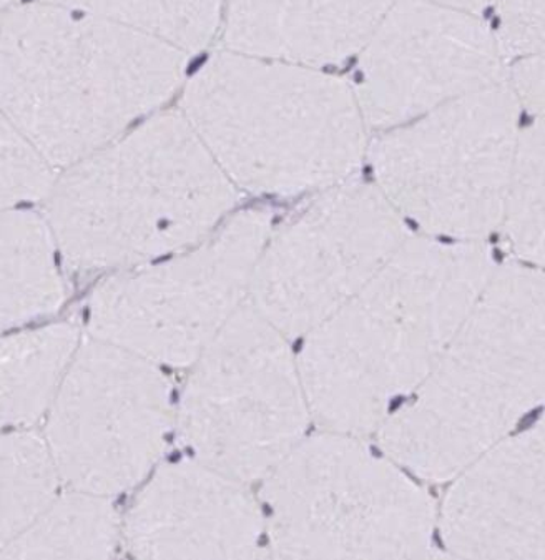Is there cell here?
<instances>
[{"mask_svg":"<svg viewBox=\"0 0 545 560\" xmlns=\"http://www.w3.org/2000/svg\"><path fill=\"white\" fill-rule=\"evenodd\" d=\"M479 242L407 236L341 308L308 332L298 370L310 412L335 433L380 431L434 366L489 281Z\"/></svg>","mask_w":545,"mask_h":560,"instance_id":"obj_1","label":"cell"},{"mask_svg":"<svg viewBox=\"0 0 545 560\" xmlns=\"http://www.w3.org/2000/svg\"><path fill=\"white\" fill-rule=\"evenodd\" d=\"M187 54L57 5L0 22V110L53 166H70L156 110L184 79Z\"/></svg>","mask_w":545,"mask_h":560,"instance_id":"obj_2","label":"cell"},{"mask_svg":"<svg viewBox=\"0 0 545 560\" xmlns=\"http://www.w3.org/2000/svg\"><path fill=\"white\" fill-rule=\"evenodd\" d=\"M236 198L185 115L166 112L67 166L45 222L72 270L125 271L197 245Z\"/></svg>","mask_w":545,"mask_h":560,"instance_id":"obj_3","label":"cell"},{"mask_svg":"<svg viewBox=\"0 0 545 560\" xmlns=\"http://www.w3.org/2000/svg\"><path fill=\"white\" fill-rule=\"evenodd\" d=\"M544 312L541 268H494L434 366L381 425L387 457L442 482L508 438L544 399Z\"/></svg>","mask_w":545,"mask_h":560,"instance_id":"obj_4","label":"cell"},{"mask_svg":"<svg viewBox=\"0 0 545 560\" xmlns=\"http://www.w3.org/2000/svg\"><path fill=\"white\" fill-rule=\"evenodd\" d=\"M236 188L294 197L349 180L367 155V121L352 85L317 67L224 50L182 101Z\"/></svg>","mask_w":545,"mask_h":560,"instance_id":"obj_5","label":"cell"},{"mask_svg":"<svg viewBox=\"0 0 545 560\" xmlns=\"http://www.w3.org/2000/svg\"><path fill=\"white\" fill-rule=\"evenodd\" d=\"M265 536L283 559H415L431 556L428 492L358 436L301 440L263 478Z\"/></svg>","mask_w":545,"mask_h":560,"instance_id":"obj_6","label":"cell"},{"mask_svg":"<svg viewBox=\"0 0 545 560\" xmlns=\"http://www.w3.org/2000/svg\"><path fill=\"white\" fill-rule=\"evenodd\" d=\"M508 82L384 130L370 150L376 187L431 235L479 242L501 226L521 132Z\"/></svg>","mask_w":545,"mask_h":560,"instance_id":"obj_7","label":"cell"},{"mask_svg":"<svg viewBox=\"0 0 545 560\" xmlns=\"http://www.w3.org/2000/svg\"><path fill=\"white\" fill-rule=\"evenodd\" d=\"M287 339L246 298L195 360L178 409L195 459L250 485L303 440L311 412Z\"/></svg>","mask_w":545,"mask_h":560,"instance_id":"obj_8","label":"cell"},{"mask_svg":"<svg viewBox=\"0 0 545 560\" xmlns=\"http://www.w3.org/2000/svg\"><path fill=\"white\" fill-rule=\"evenodd\" d=\"M269 233L268 211L245 210L187 252L120 271L90 298V338L155 364L192 366L248 298Z\"/></svg>","mask_w":545,"mask_h":560,"instance_id":"obj_9","label":"cell"},{"mask_svg":"<svg viewBox=\"0 0 545 560\" xmlns=\"http://www.w3.org/2000/svg\"><path fill=\"white\" fill-rule=\"evenodd\" d=\"M45 416L60 481L114 498L162 457L175 419L172 386L159 364L90 338L79 342Z\"/></svg>","mask_w":545,"mask_h":560,"instance_id":"obj_10","label":"cell"},{"mask_svg":"<svg viewBox=\"0 0 545 560\" xmlns=\"http://www.w3.org/2000/svg\"><path fill=\"white\" fill-rule=\"evenodd\" d=\"M407 238L376 185L341 182L269 233L248 301L287 338L304 336L355 296Z\"/></svg>","mask_w":545,"mask_h":560,"instance_id":"obj_11","label":"cell"},{"mask_svg":"<svg viewBox=\"0 0 545 560\" xmlns=\"http://www.w3.org/2000/svg\"><path fill=\"white\" fill-rule=\"evenodd\" d=\"M359 52L352 91L368 127L383 132L508 73L489 25L429 0H396Z\"/></svg>","mask_w":545,"mask_h":560,"instance_id":"obj_12","label":"cell"},{"mask_svg":"<svg viewBox=\"0 0 545 560\" xmlns=\"http://www.w3.org/2000/svg\"><path fill=\"white\" fill-rule=\"evenodd\" d=\"M263 536L248 485L198 459L160 467L121 523V544L139 559H252Z\"/></svg>","mask_w":545,"mask_h":560,"instance_id":"obj_13","label":"cell"},{"mask_svg":"<svg viewBox=\"0 0 545 560\" xmlns=\"http://www.w3.org/2000/svg\"><path fill=\"white\" fill-rule=\"evenodd\" d=\"M439 514L445 549L461 559L542 560L545 436L537 422L454 476Z\"/></svg>","mask_w":545,"mask_h":560,"instance_id":"obj_14","label":"cell"},{"mask_svg":"<svg viewBox=\"0 0 545 560\" xmlns=\"http://www.w3.org/2000/svg\"><path fill=\"white\" fill-rule=\"evenodd\" d=\"M396 0H229L233 52L301 66L343 62L370 40Z\"/></svg>","mask_w":545,"mask_h":560,"instance_id":"obj_15","label":"cell"},{"mask_svg":"<svg viewBox=\"0 0 545 560\" xmlns=\"http://www.w3.org/2000/svg\"><path fill=\"white\" fill-rule=\"evenodd\" d=\"M63 301L66 283L47 222L0 208V329L53 315Z\"/></svg>","mask_w":545,"mask_h":560,"instance_id":"obj_16","label":"cell"},{"mask_svg":"<svg viewBox=\"0 0 545 560\" xmlns=\"http://www.w3.org/2000/svg\"><path fill=\"white\" fill-rule=\"evenodd\" d=\"M79 342L70 323L0 336V434L45 416Z\"/></svg>","mask_w":545,"mask_h":560,"instance_id":"obj_17","label":"cell"},{"mask_svg":"<svg viewBox=\"0 0 545 560\" xmlns=\"http://www.w3.org/2000/svg\"><path fill=\"white\" fill-rule=\"evenodd\" d=\"M120 544L121 521L112 498L70 489L56 495L2 557L111 559Z\"/></svg>","mask_w":545,"mask_h":560,"instance_id":"obj_18","label":"cell"},{"mask_svg":"<svg viewBox=\"0 0 545 560\" xmlns=\"http://www.w3.org/2000/svg\"><path fill=\"white\" fill-rule=\"evenodd\" d=\"M102 19L192 54L217 34L223 0H44Z\"/></svg>","mask_w":545,"mask_h":560,"instance_id":"obj_19","label":"cell"},{"mask_svg":"<svg viewBox=\"0 0 545 560\" xmlns=\"http://www.w3.org/2000/svg\"><path fill=\"white\" fill-rule=\"evenodd\" d=\"M59 482L44 436L0 434V557L54 501Z\"/></svg>","mask_w":545,"mask_h":560,"instance_id":"obj_20","label":"cell"},{"mask_svg":"<svg viewBox=\"0 0 545 560\" xmlns=\"http://www.w3.org/2000/svg\"><path fill=\"white\" fill-rule=\"evenodd\" d=\"M544 118L519 132L501 225L512 252L541 268L544 261Z\"/></svg>","mask_w":545,"mask_h":560,"instance_id":"obj_21","label":"cell"},{"mask_svg":"<svg viewBox=\"0 0 545 560\" xmlns=\"http://www.w3.org/2000/svg\"><path fill=\"white\" fill-rule=\"evenodd\" d=\"M54 180V166L0 110V208L45 198Z\"/></svg>","mask_w":545,"mask_h":560,"instance_id":"obj_22","label":"cell"},{"mask_svg":"<svg viewBox=\"0 0 545 560\" xmlns=\"http://www.w3.org/2000/svg\"><path fill=\"white\" fill-rule=\"evenodd\" d=\"M494 38L508 62L544 50L545 0H494Z\"/></svg>","mask_w":545,"mask_h":560,"instance_id":"obj_23","label":"cell"},{"mask_svg":"<svg viewBox=\"0 0 545 560\" xmlns=\"http://www.w3.org/2000/svg\"><path fill=\"white\" fill-rule=\"evenodd\" d=\"M506 82L521 110L527 112L531 117L544 115L545 69L542 54L512 60L508 66Z\"/></svg>","mask_w":545,"mask_h":560,"instance_id":"obj_24","label":"cell"},{"mask_svg":"<svg viewBox=\"0 0 545 560\" xmlns=\"http://www.w3.org/2000/svg\"><path fill=\"white\" fill-rule=\"evenodd\" d=\"M429 2L457 9V11L471 12V14H479L480 11L494 4V0H429Z\"/></svg>","mask_w":545,"mask_h":560,"instance_id":"obj_25","label":"cell"},{"mask_svg":"<svg viewBox=\"0 0 545 560\" xmlns=\"http://www.w3.org/2000/svg\"><path fill=\"white\" fill-rule=\"evenodd\" d=\"M9 2H12V0H0V5L9 4Z\"/></svg>","mask_w":545,"mask_h":560,"instance_id":"obj_26","label":"cell"}]
</instances>
